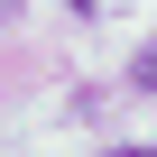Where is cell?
Masks as SVG:
<instances>
[{
	"instance_id": "cell-1",
	"label": "cell",
	"mask_w": 157,
	"mask_h": 157,
	"mask_svg": "<svg viewBox=\"0 0 157 157\" xmlns=\"http://www.w3.org/2000/svg\"><path fill=\"white\" fill-rule=\"evenodd\" d=\"M139 83H157V46H148V65H139Z\"/></svg>"
},
{
	"instance_id": "cell-2",
	"label": "cell",
	"mask_w": 157,
	"mask_h": 157,
	"mask_svg": "<svg viewBox=\"0 0 157 157\" xmlns=\"http://www.w3.org/2000/svg\"><path fill=\"white\" fill-rule=\"evenodd\" d=\"M111 157H157V148H111Z\"/></svg>"
},
{
	"instance_id": "cell-3",
	"label": "cell",
	"mask_w": 157,
	"mask_h": 157,
	"mask_svg": "<svg viewBox=\"0 0 157 157\" xmlns=\"http://www.w3.org/2000/svg\"><path fill=\"white\" fill-rule=\"evenodd\" d=\"M65 10H102V0H65Z\"/></svg>"
},
{
	"instance_id": "cell-4",
	"label": "cell",
	"mask_w": 157,
	"mask_h": 157,
	"mask_svg": "<svg viewBox=\"0 0 157 157\" xmlns=\"http://www.w3.org/2000/svg\"><path fill=\"white\" fill-rule=\"evenodd\" d=\"M10 10H19V0H0V19H10Z\"/></svg>"
}]
</instances>
